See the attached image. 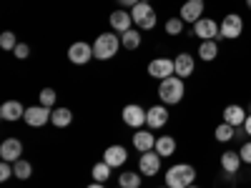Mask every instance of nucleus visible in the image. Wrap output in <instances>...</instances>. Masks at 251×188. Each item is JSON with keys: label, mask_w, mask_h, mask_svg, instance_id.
<instances>
[{"label": "nucleus", "mask_w": 251, "mask_h": 188, "mask_svg": "<svg viewBox=\"0 0 251 188\" xmlns=\"http://www.w3.org/2000/svg\"><path fill=\"white\" fill-rule=\"evenodd\" d=\"M13 171H15V178H18V181H28V178L33 176V165H30V161L20 158V161L13 163Z\"/></svg>", "instance_id": "27"}, {"label": "nucleus", "mask_w": 251, "mask_h": 188, "mask_svg": "<svg viewBox=\"0 0 251 188\" xmlns=\"http://www.w3.org/2000/svg\"><path fill=\"white\" fill-rule=\"evenodd\" d=\"M221 116H224V123L234 125V128H244L249 111H246V108H241V106H236V103H231V106H226V108H224V113H221Z\"/></svg>", "instance_id": "15"}, {"label": "nucleus", "mask_w": 251, "mask_h": 188, "mask_svg": "<svg viewBox=\"0 0 251 188\" xmlns=\"http://www.w3.org/2000/svg\"><path fill=\"white\" fill-rule=\"evenodd\" d=\"M244 136L251 138V116H246V123H244Z\"/></svg>", "instance_id": "37"}, {"label": "nucleus", "mask_w": 251, "mask_h": 188, "mask_svg": "<svg viewBox=\"0 0 251 188\" xmlns=\"http://www.w3.org/2000/svg\"><path fill=\"white\" fill-rule=\"evenodd\" d=\"M186 95V83L183 78L178 75H169V78H163L158 83V98L163 106H176V103H181Z\"/></svg>", "instance_id": "1"}, {"label": "nucleus", "mask_w": 251, "mask_h": 188, "mask_svg": "<svg viewBox=\"0 0 251 188\" xmlns=\"http://www.w3.org/2000/svg\"><path fill=\"white\" fill-rule=\"evenodd\" d=\"M25 116V108H23V103L20 100H5L3 106H0V118L13 123V120H23Z\"/></svg>", "instance_id": "18"}, {"label": "nucleus", "mask_w": 251, "mask_h": 188, "mask_svg": "<svg viewBox=\"0 0 251 188\" xmlns=\"http://www.w3.org/2000/svg\"><path fill=\"white\" fill-rule=\"evenodd\" d=\"M103 161H106L111 168H121V165L128 161V151H126L123 145H108V148L103 151Z\"/></svg>", "instance_id": "19"}, {"label": "nucleus", "mask_w": 251, "mask_h": 188, "mask_svg": "<svg viewBox=\"0 0 251 188\" xmlns=\"http://www.w3.org/2000/svg\"><path fill=\"white\" fill-rule=\"evenodd\" d=\"M244 33V18L239 13H228L221 20V38L224 40H236Z\"/></svg>", "instance_id": "6"}, {"label": "nucleus", "mask_w": 251, "mask_h": 188, "mask_svg": "<svg viewBox=\"0 0 251 188\" xmlns=\"http://www.w3.org/2000/svg\"><path fill=\"white\" fill-rule=\"evenodd\" d=\"M239 156H241V161H244L246 165H251V141H246L241 148H239Z\"/></svg>", "instance_id": "35"}, {"label": "nucleus", "mask_w": 251, "mask_h": 188, "mask_svg": "<svg viewBox=\"0 0 251 188\" xmlns=\"http://www.w3.org/2000/svg\"><path fill=\"white\" fill-rule=\"evenodd\" d=\"M138 3H151V0H138Z\"/></svg>", "instance_id": "40"}, {"label": "nucleus", "mask_w": 251, "mask_h": 188, "mask_svg": "<svg viewBox=\"0 0 251 188\" xmlns=\"http://www.w3.org/2000/svg\"><path fill=\"white\" fill-rule=\"evenodd\" d=\"M131 18H133L136 28H141V30H151L158 23V15H156V10H153L151 3H136L131 8Z\"/></svg>", "instance_id": "4"}, {"label": "nucleus", "mask_w": 251, "mask_h": 188, "mask_svg": "<svg viewBox=\"0 0 251 188\" xmlns=\"http://www.w3.org/2000/svg\"><path fill=\"white\" fill-rule=\"evenodd\" d=\"M214 138L219 143H231L236 138V128H234V125H228V123H219L214 128Z\"/></svg>", "instance_id": "25"}, {"label": "nucleus", "mask_w": 251, "mask_h": 188, "mask_svg": "<svg viewBox=\"0 0 251 188\" xmlns=\"http://www.w3.org/2000/svg\"><path fill=\"white\" fill-rule=\"evenodd\" d=\"M203 10H206V3L203 0H186V3L181 5V10H178V18L183 20V23H196V20H201L203 18Z\"/></svg>", "instance_id": "10"}, {"label": "nucleus", "mask_w": 251, "mask_h": 188, "mask_svg": "<svg viewBox=\"0 0 251 188\" xmlns=\"http://www.w3.org/2000/svg\"><path fill=\"white\" fill-rule=\"evenodd\" d=\"M163 181L169 188H188V186L196 183V168L191 163H176L166 171Z\"/></svg>", "instance_id": "2"}, {"label": "nucleus", "mask_w": 251, "mask_h": 188, "mask_svg": "<svg viewBox=\"0 0 251 188\" xmlns=\"http://www.w3.org/2000/svg\"><path fill=\"white\" fill-rule=\"evenodd\" d=\"M161 156L156 153V151H146V153H141V158H138V173L141 176H158V171H161Z\"/></svg>", "instance_id": "12"}, {"label": "nucleus", "mask_w": 251, "mask_h": 188, "mask_svg": "<svg viewBox=\"0 0 251 188\" xmlns=\"http://www.w3.org/2000/svg\"><path fill=\"white\" fill-rule=\"evenodd\" d=\"M15 176V171H13V163H8V161H0V181H8V178H13Z\"/></svg>", "instance_id": "33"}, {"label": "nucleus", "mask_w": 251, "mask_h": 188, "mask_svg": "<svg viewBox=\"0 0 251 188\" xmlns=\"http://www.w3.org/2000/svg\"><path fill=\"white\" fill-rule=\"evenodd\" d=\"M15 46H18V38H15V33L13 30H5L3 35H0V48L3 50H15Z\"/></svg>", "instance_id": "31"}, {"label": "nucleus", "mask_w": 251, "mask_h": 188, "mask_svg": "<svg viewBox=\"0 0 251 188\" xmlns=\"http://www.w3.org/2000/svg\"><path fill=\"white\" fill-rule=\"evenodd\" d=\"M161 188H169V186H161Z\"/></svg>", "instance_id": "43"}, {"label": "nucleus", "mask_w": 251, "mask_h": 188, "mask_svg": "<svg viewBox=\"0 0 251 188\" xmlns=\"http://www.w3.org/2000/svg\"><path fill=\"white\" fill-rule=\"evenodd\" d=\"M169 123V108L163 106H153V108H149L146 111V125H149L151 131H158V128H163V125Z\"/></svg>", "instance_id": "14"}, {"label": "nucleus", "mask_w": 251, "mask_h": 188, "mask_svg": "<svg viewBox=\"0 0 251 188\" xmlns=\"http://www.w3.org/2000/svg\"><path fill=\"white\" fill-rule=\"evenodd\" d=\"M174 63H176V75L178 78H188V75H194V70H196V58L191 55V53H178L176 58H174Z\"/></svg>", "instance_id": "17"}, {"label": "nucleus", "mask_w": 251, "mask_h": 188, "mask_svg": "<svg viewBox=\"0 0 251 188\" xmlns=\"http://www.w3.org/2000/svg\"><path fill=\"white\" fill-rule=\"evenodd\" d=\"M246 8H249V10H251V0H246Z\"/></svg>", "instance_id": "39"}, {"label": "nucleus", "mask_w": 251, "mask_h": 188, "mask_svg": "<svg viewBox=\"0 0 251 188\" xmlns=\"http://www.w3.org/2000/svg\"><path fill=\"white\" fill-rule=\"evenodd\" d=\"M93 181H98V183H106L108 178H111V173H113V168L106 163V161H98L96 165H93Z\"/></svg>", "instance_id": "28"}, {"label": "nucleus", "mask_w": 251, "mask_h": 188, "mask_svg": "<svg viewBox=\"0 0 251 188\" xmlns=\"http://www.w3.org/2000/svg\"><path fill=\"white\" fill-rule=\"evenodd\" d=\"M183 25H186V23H183L181 18H169L163 28H166V35H181V33H183Z\"/></svg>", "instance_id": "30"}, {"label": "nucleus", "mask_w": 251, "mask_h": 188, "mask_svg": "<svg viewBox=\"0 0 251 188\" xmlns=\"http://www.w3.org/2000/svg\"><path fill=\"white\" fill-rule=\"evenodd\" d=\"M246 111H249V116H251V106H249V108H246Z\"/></svg>", "instance_id": "42"}, {"label": "nucleus", "mask_w": 251, "mask_h": 188, "mask_svg": "<svg viewBox=\"0 0 251 188\" xmlns=\"http://www.w3.org/2000/svg\"><path fill=\"white\" fill-rule=\"evenodd\" d=\"M118 188H121V186H118Z\"/></svg>", "instance_id": "44"}, {"label": "nucleus", "mask_w": 251, "mask_h": 188, "mask_svg": "<svg viewBox=\"0 0 251 188\" xmlns=\"http://www.w3.org/2000/svg\"><path fill=\"white\" fill-rule=\"evenodd\" d=\"M20 156H23V143H20V138H5L0 143V161L15 163V161H20Z\"/></svg>", "instance_id": "13"}, {"label": "nucleus", "mask_w": 251, "mask_h": 188, "mask_svg": "<svg viewBox=\"0 0 251 188\" xmlns=\"http://www.w3.org/2000/svg\"><path fill=\"white\" fill-rule=\"evenodd\" d=\"M88 188H106V186H103V183H98V181H93V183H91Z\"/></svg>", "instance_id": "38"}, {"label": "nucleus", "mask_w": 251, "mask_h": 188, "mask_svg": "<svg viewBox=\"0 0 251 188\" xmlns=\"http://www.w3.org/2000/svg\"><path fill=\"white\" fill-rule=\"evenodd\" d=\"M141 40H143L141 33L133 30V28H131V30H126V33H121V46H123L126 50H136V48L141 46Z\"/></svg>", "instance_id": "26"}, {"label": "nucleus", "mask_w": 251, "mask_h": 188, "mask_svg": "<svg viewBox=\"0 0 251 188\" xmlns=\"http://www.w3.org/2000/svg\"><path fill=\"white\" fill-rule=\"evenodd\" d=\"M241 165H244V161H241V156H239L236 151H224V153H221V171H224V173L236 176V173L241 171Z\"/></svg>", "instance_id": "20"}, {"label": "nucleus", "mask_w": 251, "mask_h": 188, "mask_svg": "<svg viewBox=\"0 0 251 188\" xmlns=\"http://www.w3.org/2000/svg\"><path fill=\"white\" fill-rule=\"evenodd\" d=\"M13 55H15L18 60H25V58L30 55V46H28V43H18L15 50H13Z\"/></svg>", "instance_id": "34"}, {"label": "nucleus", "mask_w": 251, "mask_h": 188, "mask_svg": "<svg viewBox=\"0 0 251 188\" xmlns=\"http://www.w3.org/2000/svg\"><path fill=\"white\" fill-rule=\"evenodd\" d=\"M50 123L55 125V128H68V125L73 123V111L71 108H53Z\"/></svg>", "instance_id": "24"}, {"label": "nucleus", "mask_w": 251, "mask_h": 188, "mask_svg": "<svg viewBox=\"0 0 251 188\" xmlns=\"http://www.w3.org/2000/svg\"><path fill=\"white\" fill-rule=\"evenodd\" d=\"M55 98H58V93L53 88H43V91H40V95H38L40 106H46V108H53L55 106Z\"/></svg>", "instance_id": "32"}, {"label": "nucleus", "mask_w": 251, "mask_h": 188, "mask_svg": "<svg viewBox=\"0 0 251 188\" xmlns=\"http://www.w3.org/2000/svg\"><path fill=\"white\" fill-rule=\"evenodd\" d=\"M121 118H123V123L128 125V128L138 131V128L146 125V108H141L138 103H128V106L121 111Z\"/></svg>", "instance_id": "8"}, {"label": "nucleus", "mask_w": 251, "mask_h": 188, "mask_svg": "<svg viewBox=\"0 0 251 188\" xmlns=\"http://www.w3.org/2000/svg\"><path fill=\"white\" fill-rule=\"evenodd\" d=\"M116 3H118L121 8H133V5L138 3V0H116Z\"/></svg>", "instance_id": "36"}, {"label": "nucleus", "mask_w": 251, "mask_h": 188, "mask_svg": "<svg viewBox=\"0 0 251 188\" xmlns=\"http://www.w3.org/2000/svg\"><path fill=\"white\" fill-rule=\"evenodd\" d=\"M121 48H123V46H121V35H116L113 30L100 33V35L96 38V43H93V58H96V60H111V58L118 55Z\"/></svg>", "instance_id": "3"}, {"label": "nucleus", "mask_w": 251, "mask_h": 188, "mask_svg": "<svg viewBox=\"0 0 251 188\" xmlns=\"http://www.w3.org/2000/svg\"><path fill=\"white\" fill-rule=\"evenodd\" d=\"M133 148H136V151H141V153L153 151V148H156V136H153L151 131L138 128V131H136V136H133Z\"/></svg>", "instance_id": "21"}, {"label": "nucleus", "mask_w": 251, "mask_h": 188, "mask_svg": "<svg viewBox=\"0 0 251 188\" xmlns=\"http://www.w3.org/2000/svg\"><path fill=\"white\" fill-rule=\"evenodd\" d=\"M141 181H143V176H136L133 171H126V173L118 176V186L121 188H141Z\"/></svg>", "instance_id": "29"}, {"label": "nucleus", "mask_w": 251, "mask_h": 188, "mask_svg": "<svg viewBox=\"0 0 251 188\" xmlns=\"http://www.w3.org/2000/svg\"><path fill=\"white\" fill-rule=\"evenodd\" d=\"M219 53H221V48H219L216 40H201V46H199V58H201L203 63L216 60V58H219Z\"/></svg>", "instance_id": "23"}, {"label": "nucleus", "mask_w": 251, "mask_h": 188, "mask_svg": "<svg viewBox=\"0 0 251 188\" xmlns=\"http://www.w3.org/2000/svg\"><path fill=\"white\" fill-rule=\"evenodd\" d=\"M108 23H111L113 33H126V30H131V28H133V18H131V13H128V10L118 8V10H113V13H111Z\"/></svg>", "instance_id": "16"}, {"label": "nucleus", "mask_w": 251, "mask_h": 188, "mask_svg": "<svg viewBox=\"0 0 251 188\" xmlns=\"http://www.w3.org/2000/svg\"><path fill=\"white\" fill-rule=\"evenodd\" d=\"M149 75L156 78V80H163L169 75H176V63L174 58H153L149 63Z\"/></svg>", "instance_id": "9"}, {"label": "nucleus", "mask_w": 251, "mask_h": 188, "mask_svg": "<svg viewBox=\"0 0 251 188\" xmlns=\"http://www.w3.org/2000/svg\"><path fill=\"white\" fill-rule=\"evenodd\" d=\"M188 188H199V186H196V183H194V186H188Z\"/></svg>", "instance_id": "41"}, {"label": "nucleus", "mask_w": 251, "mask_h": 188, "mask_svg": "<svg viewBox=\"0 0 251 188\" xmlns=\"http://www.w3.org/2000/svg\"><path fill=\"white\" fill-rule=\"evenodd\" d=\"M50 116H53V108H46V106H30V108H25V116H23V120L30 125V128H43L46 123H50Z\"/></svg>", "instance_id": "7"}, {"label": "nucleus", "mask_w": 251, "mask_h": 188, "mask_svg": "<svg viewBox=\"0 0 251 188\" xmlns=\"http://www.w3.org/2000/svg\"><path fill=\"white\" fill-rule=\"evenodd\" d=\"M68 60L73 63V66H86V63L93 60V46L78 40V43H73V46L68 48Z\"/></svg>", "instance_id": "11"}, {"label": "nucleus", "mask_w": 251, "mask_h": 188, "mask_svg": "<svg viewBox=\"0 0 251 188\" xmlns=\"http://www.w3.org/2000/svg\"><path fill=\"white\" fill-rule=\"evenodd\" d=\"M161 158H169L176 153V138L174 136H158L156 138V148H153Z\"/></svg>", "instance_id": "22"}, {"label": "nucleus", "mask_w": 251, "mask_h": 188, "mask_svg": "<svg viewBox=\"0 0 251 188\" xmlns=\"http://www.w3.org/2000/svg\"><path fill=\"white\" fill-rule=\"evenodd\" d=\"M191 35H196L199 40H224L221 38V23H216L214 18H201V20H196L194 23V28H191Z\"/></svg>", "instance_id": "5"}]
</instances>
